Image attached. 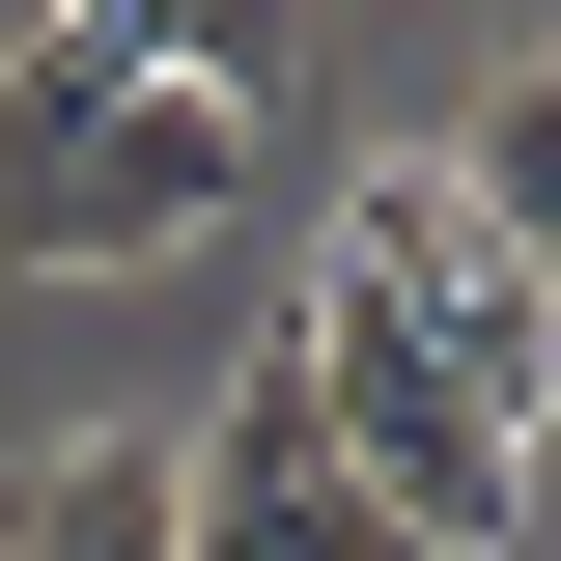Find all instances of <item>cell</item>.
<instances>
[{
	"instance_id": "obj_1",
	"label": "cell",
	"mask_w": 561,
	"mask_h": 561,
	"mask_svg": "<svg viewBox=\"0 0 561 561\" xmlns=\"http://www.w3.org/2000/svg\"><path fill=\"white\" fill-rule=\"evenodd\" d=\"M280 393H309V449H337V478L393 505L421 561H505V534H534V449H561V337H534V280L478 253V197H449V169H365V197L309 225Z\"/></svg>"
},
{
	"instance_id": "obj_2",
	"label": "cell",
	"mask_w": 561,
	"mask_h": 561,
	"mask_svg": "<svg viewBox=\"0 0 561 561\" xmlns=\"http://www.w3.org/2000/svg\"><path fill=\"white\" fill-rule=\"evenodd\" d=\"M253 225V113H197V84H140L113 28H28L0 57V253L28 280H140V253H225Z\"/></svg>"
},
{
	"instance_id": "obj_3",
	"label": "cell",
	"mask_w": 561,
	"mask_h": 561,
	"mask_svg": "<svg viewBox=\"0 0 561 561\" xmlns=\"http://www.w3.org/2000/svg\"><path fill=\"white\" fill-rule=\"evenodd\" d=\"M169 561H421V534L337 478V449H309V393L253 365V393H225L197 449H169Z\"/></svg>"
},
{
	"instance_id": "obj_4",
	"label": "cell",
	"mask_w": 561,
	"mask_h": 561,
	"mask_svg": "<svg viewBox=\"0 0 561 561\" xmlns=\"http://www.w3.org/2000/svg\"><path fill=\"white\" fill-rule=\"evenodd\" d=\"M140 84H197V113H280V57H309V0H84Z\"/></svg>"
},
{
	"instance_id": "obj_5",
	"label": "cell",
	"mask_w": 561,
	"mask_h": 561,
	"mask_svg": "<svg viewBox=\"0 0 561 561\" xmlns=\"http://www.w3.org/2000/svg\"><path fill=\"white\" fill-rule=\"evenodd\" d=\"M0 561H169V421H84L57 478H28V534Z\"/></svg>"
},
{
	"instance_id": "obj_6",
	"label": "cell",
	"mask_w": 561,
	"mask_h": 561,
	"mask_svg": "<svg viewBox=\"0 0 561 561\" xmlns=\"http://www.w3.org/2000/svg\"><path fill=\"white\" fill-rule=\"evenodd\" d=\"M28 28H57V0H0V57H28Z\"/></svg>"
}]
</instances>
